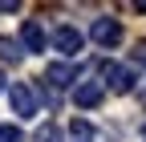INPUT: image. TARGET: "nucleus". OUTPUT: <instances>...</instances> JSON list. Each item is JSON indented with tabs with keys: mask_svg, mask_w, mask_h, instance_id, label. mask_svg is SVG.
<instances>
[{
	"mask_svg": "<svg viewBox=\"0 0 146 142\" xmlns=\"http://www.w3.org/2000/svg\"><path fill=\"white\" fill-rule=\"evenodd\" d=\"M8 102H12V114L16 118H36V94H33L29 81H12Z\"/></svg>",
	"mask_w": 146,
	"mask_h": 142,
	"instance_id": "nucleus-1",
	"label": "nucleus"
},
{
	"mask_svg": "<svg viewBox=\"0 0 146 142\" xmlns=\"http://www.w3.org/2000/svg\"><path fill=\"white\" fill-rule=\"evenodd\" d=\"M81 45H85V37H81V29H77V25H61L57 33H53V49L65 53V57H77Z\"/></svg>",
	"mask_w": 146,
	"mask_h": 142,
	"instance_id": "nucleus-2",
	"label": "nucleus"
},
{
	"mask_svg": "<svg viewBox=\"0 0 146 142\" xmlns=\"http://www.w3.org/2000/svg\"><path fill=\"white\" fill-rule=\"evenodd\" d=\"M89 37H94L102 49H114V45L122 41V25L114 21V16H98V21H94V29H89Z\"/></svg>",
	"mask_w": 146,
	"mask_h": 142,
	"instance_id": "nucleus-3",
	"label": "nucleus"
},
{
	"mask_svg": "<svg viewBox=\"0 0 146 142\" xmlns=\"http://www.w3.org/2000/svg\"><path fill=\"white\" fill-rule=\"evenodd\" d=\"M45 81H49V90H65L77 81V69L69 61H53V65H45Z\"/></svg>",
	"mask_w": 146,
	"mask_h": 142,
	"instance_id": "nucleus-4",
	"label": "nucleus"
},
{
	"mask_svg": "<svg viewBox=\"0 0 146 142\" xmlns=\"http://www.w3.org/2000/svg\"><path fill=\"white\" fill-rule=\"evenodd\" d=\"M102 85H110L114 94H130V90H134V73H130L126 65H114V61H110V65H106V81H102Z\"/></svg>",
	"mask_w": 146,
	"mask_h": 142,
	"instance_id": "nucleus-5",
	"label": "nucleus"
},
{
	"mask_svg": "<svg viewBox=\"0 0 146 142\" xmlns=\"http://www.w3.org/2000/svg\"><path fill=\"white\" fill-rule=\"evenodd\" d=\"M21 41H25L29 53H45V45H49L45 25H41V21H25V25H21Z\"/></svg>",
	"mask_w": 146,
	"mask_h": 142,
	"instance_id": "nucleus-6",
	"label": "nucleus"
},
{
	"mask_svg": "<svg viewBox=\"0 0 146 142\" xmlns=\"http://www.w3.org/2000/svg\"><path fill=\"white\" fill-rule=\"evenodd\" d=\"M102 98H106V85H102V81H81V85H77V106H81V110L102 106Z\"/></svg>",
	"mask_w": 146,
	"mask_h": 142,
	"instance_id": "nucleus-7",
	"label": "nucleus"
},
{
	"mask_svg": "<svg viewBox=\"0 0 146 142\" xmlns=\"http://www.w3.org/2000/svg\"><path fill=\"white\" fill-rule=\"evenodd\" d=\"M25 57V49H21V41H12V37H0V61H21Z\"/></svg>",
	"mask_w": 146,
	"mask_h": 142,
	"instance_id": "nucleus-8",
	"label": "nucleus"
},
{
	"mask_svg": "<svg viewBox=\"0 0 146 142\" xmlns=\"http://www.w3.org/2000/svg\"><path fill=\"white\" fill-rule=\"evenodd\" d=\"M33 142H61V130H57V126H41Z\"/></svg>",
	"mask_w": 146,
	"mask_h": 142,
	"instance_id": "nucleus-9",
	"label": "nucleus"
},
{
	"mask_svg": "<svg viewBox=\"0 0 146 142\" xmlns=\"http://www.w3.org/2000/svg\"><path fill=\"white\" fill-rule=\"evenodd\" d=\"M0 142H25V134L16 130V126H8V122H4V126H0Z\"/></svg>",
	"mask_w": 146,
	"mask_h": 142,
	"instance_id": "nucleus-10",
	"label": "nucleus"
},
{
	"mask_svg": "<svg viewBox=\"0 0 146 142\" xmlns=\"http://www.w3.org/2000/svg\"><path fill=\"white\" fill-rule=\"evenodd\" d=\"M130 57H134L138 65H146V41H138V45H134V53H130Z\"/></svg>",
	"mask_w": 146,
	"mask_h": 142,
	"instance_id": "nucleus-11",
	"label": "nucleus"
},
{
	"mask_svg": "<svg viewBox=\"0 0 146 142\" xmlns=\"http://www.w3.org/2000/svg\"><path fill=\"white\" fill-rule=\"evenodd\" d=\"M138 12H146V0H138Z\"/></svg>",
	"mask_w": 146,
	"mask_h": 142,
	"instance_id": "nucleus-12",
	"label": "nucleus"
},
{
	"mask_svg": "<svg viewBox=\"0 0 146 142\" xmlns=\"http://www.w3.org/2000/svg\"><path fill=\"white\" fill-rule=\"evenodd\" d=\"M142 142H146V122H142Z\"/></svg>",
	"mask_w": 146,
	"mask_h": 142,
	"instance_id": "nucleus-13",
	"label": "nucleus"
},
{
	"mask_svg": "<svg viewBox=\"0 0 146 142\" xmlns=\"http://www.w3.org/2000/svg\"><path fill=\"white\" fill-rule=\"evenodd\" d=\"M0 90H4V73H0Z\"/></svg>",
	"mask_w": 146,
	"mask_h": 142,
	"instance_id": "nucleus-14",
	"label": "nucleus"
}]
</instances>
